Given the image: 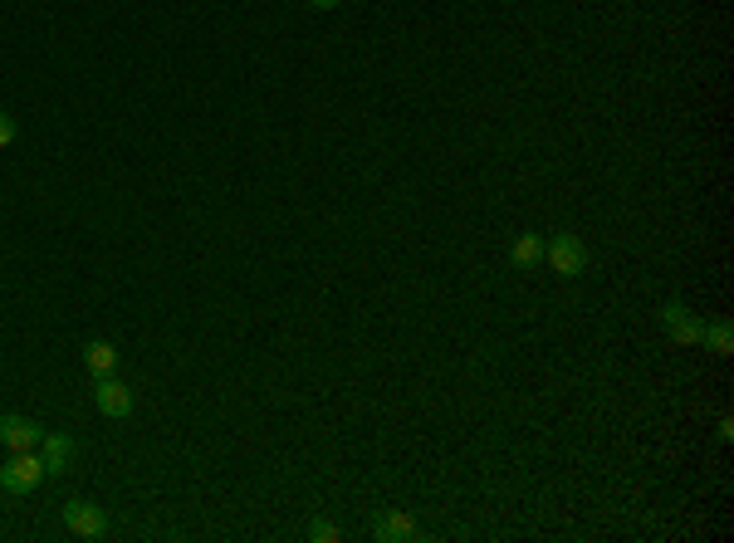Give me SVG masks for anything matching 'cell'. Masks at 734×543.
I'll return each instance as SVG.
<instances>
[{"instance_id": "obj_1", "label": "cell", "mask_w": 734, "mask_h": 543, "mask_svg": "<svg viewBox=\"0 0 734 543\" xmlns=\"http://www.w3.org/2000/svg\"><path fill=\"white\" fill-rule=\"evenodd\" d=\"M544 260L558 279H578L588 270V245L578 230H553V235H544Z\"/></svg>"}, {"instance_id": "obj_2", "label": "cell", "mask_w": 734, "mask_h": 543, "mask_svg": "<svg viewBox=\"0 0 734 543\" xmlns=\"http://www.w3.org/2000/svg\"><path fill=\"white\" fill-rule=\"evenodd\" d=\"M40 480H49L40 451H10V460L0 465V490L5 495H30Z\"/></svg>"}, {"instance_id": "obj_3", "label": "cell", "mask_w": 734, "mask_h": 543, "mask_svg": "<svg viewBox=\"0 0 734 543\" xmlns=\"http://www.w3.org/2000/svg\"><path fill=\"white\" fill-rule=\"evenodd\" d=\"M93 407L103 411L108 421H128V416H133V387H123L118 372L93 377Z\"/></svg>"}, {"instance_id": "obj_4", "label": "cell", "mask_w": 734, "mask_h": 543, "mask_svg": "<svg viewBox=\"0 0 734 543\" xmlns=\"http://www.w3.org/2000/svg\"><path fill=\"white\" fill-rule=\"evenodd\" d=\"M661 328H666L671 343H681V348H700V338H705V318H695L681 299H666V309H661Z\"/></svg>"}, {"instance_id": "obj_5", "label": "cell", "mask_w": 734, "mask_h": 543, "mask_svg": "<svg viewBox=\"0 0 734 543\" xmlns=\"http://www.w3.org/2000/svg\"><path fill=\"white\" fill-rule=\"evenodd\" d=\"M64 529L79 534V539H103L108 534V514L93 499H69L64 504Z\"/></svg>"}, {"instance_id": "obj_6", "label": "cell", "mask_w": 734, "mask_h": 543, "mask_svg": "<svg viewBox=\"0 0 734 543\" xmlns=\"http://www.w3.org/2000/svg\"><path fill=\"white\" fill-rule=\"evenodd\" d=\"M40 436H45V426H40V421L15 416V411H5V416H0V446H5V451H40Z\"/></svg>"}, {"instance_id": "obj_7", "label": "cell", "mask_w": 734, "mask_h": 543, "mask_svg": "<svg viewBox=\"0 0 734 543\" xmlns=\"http://www.w3.org/2000/svg\"><path fill=\"white\" fill-rule=\"evenodd\" d=\"M372 539L377 543H416L421 539V529H416V519L407 509H377V519H372Z\"/></svg>"}, {"instance_id": "obj_8", "label": "cell", "mask_w": 734, "mask_h": 543, "mask_svg": "<svg viewBox=\"0 0 734 543\" xmlns=\"http://www.w3.org/2000/svg\"><path fill=\"white\" fill-rule=\"evenodd\" d=\"M74 455H79V441H74V436H64V431H45V436H40V460H45L49 475H64V470L74 465Z\"/></svg>"}, {"instance_id": "obj_9", "label": "cell", "mask_w": 734, "mask_h": 543, "mask_svg": "<svg viewBox=\"0 0 734 543\" xmlns=\"http://www.w3.org/2000/svg\"><path fill=\"white\" fill-rule=\"evenodd\" d=\"M509 265H514V270H539V265H544V235H539V230L514 235V245H509Z\"/></svg>"}, {"instance_id": "obj_10", "label": "cell", "mask_w": 734, "mask_h": 543, "mask_svg": "<svg viewBox=\"0 0 734 543\" xmlns=\"http://www.w3.org/2000/svg\"><path fill=\"white\" fill-rule=\"evenodd\" d=\"M118 362H123L118 343H108V338H93V343H84V367H89L93 377H108V372H118Z\"/></svg>"}, {"instance_id": "obj_11", "label": "cell", "mask_w": 734, "mask_h": 543, "mask_svg": "<svg viewBox=\"0 0 734 543\" xmlns=\"http://www.w3.org/2000/svg\"><path fill=\"white\" fill-rule=\"evenodd\" d=\"M700 348H710V353L730 358V353H734V328H730V318H715V323H705V338H700Z\"/></svg>"}, {"instance_id": "obj_12", "label": "cell", "mask_w": 734, "mask_h": 543, "mask_svg": "<svg viewBox=\"0 0 734 543\" xmlns=\"http://www.w3.org/2000/svg\"><path fill=\"white\" fill-rule=\"evenodd\" d=\"M309 539H319V543H338L343 534H338V524H328V519H314V524H309Z\"/></svg>"}, {"instance_id": "obj_13", "label": "cell", "mask_w": 734, "mask_h": 543, "mask_svg": "<svg viewBox=\"0 0 734 543\" xmlns=\"http://www.w3.org/2000/svg\"><path fill=\"white\" fill-rule=\"evenodd\" d=\"M15 137H20V123H15V113H5V108H0V152H5V147H10Z\"/></svg>"}, {"instance_id": "obj_14", "label": "cell", "mask_w": 734, "mask_h": 543, "mask_svg": "<svg viewBox=\"0 0 734 543\" xmlns=\"http://www.w3.org/2000/svg\"><path fill=\"white\" fill-rule=\"evenodd\" d=\"M720 441H734V416H720Z\"/></svg>"}, {"instance_id": "obj_15", "label": "cell", "mask_w": 734, "mask_h": 543, "mask_svg": "<svg viewBox=\"0 0 734 543\" xmlns=\"http://www.w3.org/2000/svg\"><path fill=\"white\" fill-rule=\"evenodd\" d=\"M314 10H333V5H343V0H309Z\"/></svg>"}]
</instances>
